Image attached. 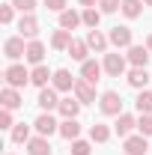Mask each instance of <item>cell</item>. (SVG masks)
Returning a JSON list of instances; mask_svg holds the SVG:
<instances>
[{
  "mask_svg": "<svg viewBox=\"0 0 152 155\" xmlns=\"http://www.w3.org/2000/svg\"><path fill=\"white\" fill-rule=\"evenodd\" d=\"M98 107H101V114H104V116H119V114H122V98H119V93H114V90L101 93Z\"/></svg>",
  "mask_w": 152,
  "mask_h": 155,
  "instance_id": "6da1fadb",
  "label": "cell"
},
{
  "mask_svg": "<svg viewBox=\"0 0 152 155\" xmlns=\"http://www.w3.org/2000/svg\"><path fill=\"white\" fill-rule=\"evenodd\" d=\"M3 78H6V87H15V90H18V87H24V84L30 81V72H27L24 66H18V63H12V66L3 72Z\"/></svg>",
  "mask_w": 152,
  "mask_h": 155,
  "instance_id": "7a4b0ae2",
  "label": "cell"
},
{
  "mask_svg": "<svg viewBox=\"0 0 152 155\" xmlns=\"http://www.w3.org/2000/svg\"><path fill=\"white\" fill-rule=\"evenodd\" d=\"M122 149H125V155H146L149 152V143H146L143 134H128L125 143H122Z\"/></svg>",
  "mask_w": 152,
  "mask_h": 155,
  "instance_id": "3957f363",
  "label": "cell"
},
{
  "mask_svg": "<svg viewBox=\"0 0 152 155\" xmlns=\"http://www.w3.org/2000/svg\"><path fill=\"white\" fill-rule=\"evenodd\" d=\"M36 104L45 110V114H51L54 107H60V98H57V90L54 87H42L39 90V98H36Z\"/></svg>",
  "mask_w": 152,
  "mask_h": 155,
  "instance_id": "277c9868",
  "label": "cell"
},
{
  "mask_svg": "<svg viewBox=\"0 0 152 155\" xmlns=\"http://www.w3.org/2000/svg\"><path fill=\"white\" fill-rule=\"evenodd\" d=\"M51 87L57 90V93H69V90H75V78L69 69H57L54 78H51Z\"/></svg>",
  "mask_w": 152,
  "mask_h": 155,
  "instance_id": "5b68a950",
  "label": "cell"
},
{
  "mask_svg": "<svg viewBox=\"0 0 152 155\" xmlns=\"http://www.w3.org/2000/svg\"><path fill=\"white\" fill-rule=\"evenodd\" d=\"M75 98L81 101V104H90V101H95V84H90V81H75Z\"/></svg>",
  "mask_w": 152,
  "mask_h": 155,
  "instance_id": "8992f818",
  "label": "cell"
},
{
  "mask_svg": "<svg viewBox=\"0 0 152 155\" xmlns=\"http://www.w3.org/2000/svg\"><path fill=\"white\" fill-rule=\"evenodd\" d=\"M3 51H6V57H9V60H21V57H27V48H24V36H12V39H6Z\"/></svg>",
  "mask_w": 152,
  "mask_h": 155,
  "instance_id": "52a82bcc",
  "label": "cell"
},
{
  "mask_svg": "<svg viewBox=\"0 0 152 155\" xmlns=\"http://www.w3.org/2000/svg\"><path fill=\"white\" fill-rule=\"evenodd\" d=\"M149 57H152V51H149V48H143V45H131V48H128V63L137 66V69H146Z\"/></svg>",
  "mask_w": 152,
  "mask_h": 155,
  "instance_id": "ba28073f",
  "label": "cell"
},
{
  "mask_svg": "<svg viewBox=\"0 0 152 155\" xmlns=\"http://www.w3.org/2000/svg\"><path fill=\"white\" fill-rule=\"evenodd\" d=\"M101 66H104L107 75L119 78L122 72H125V57H122V54H104V63H101Z\"/></svg>",
  "mask_w": 152,
  "mask_h": 155,
  "instance_id": "9c48e42d",
  "label": "cell"
},
{
  "mask_svg": "<svg viewBox=\"0 0 152 155\" xmlns=\"http://www.w3.org/2000/svg\"><path fill=\"white\" fill-rule=\"evenodd\" d=\"M33 125H36V131H39L42 137H51L54 131H60V122H57V119H54L51 114H42L36 122H33Z\"/></svg>",
  "mask_w": 152,
  "mask_h": 155,
  "instance_id": "30bf717a",
  "label": "cell"
},
{
  "mask_svg": "<svg viewBox=\"0 0 152 155\" xmlns=\"http://www.w3.org/2000/svg\"><path fill=\"white\" fill-rule=\"evenodd\" d=\"M107 39H111L114 48H131V30L128 27H114Z\"/></svg>",
  "mask_w": 152,
  "mask_h": 155,
  "instance_id": "8fae6325",
  "label": "cell"
},
{
  "mask_svg": "<svg viewBox=\"0 0 152 155\" xmlns=\"http://www.w3.org/2000/svg\"><path fill=\"white\" fill-rule=\"evenodd\" d=\"M104 72V66H98L95 60H87V63H81V78L84 81H90V84H98V75Z\"/></svg>",
  "mask_w": 152,
  "mask_h": 155,
  "instance_id": "7c38bea8",
  "label": "cell"
},
{
  "mask_svg": "<svg viewBox=\"0 0 152 155\" xmlns=\"http://www.w3.org/2000/svg\"><path fill=\"white\" fill-rule=\"evenodd\" d=\"M0 101H3V107H6V110H15V107H21V104H24L15 87H3V93H0Z\"/></svg>",
  "mask_w": 152,
  "mask_h": 155,
  "instance_id": "4fadbf2b",
  "label": "cell"
},
{
  "mask_svg": "<svg viewBox=\"0 0 152 155\" xmlns=\"http://www.w3.org/2000/svg\"><path fill=\"white\" fill-rule=\"evenodd\" d=\"M27 152L30 155H51V143H48V137H30L27 140Z\"/></svg>",
  "mask_w": 152,
  "mask_h": 155,
  "instance_id": "5bb4252c",
  "label": "cell"
},
{
  "mask_svg": "<svg viewBox=\"0 0 152 155\" xmlns=\"http://www.w3.org/2000/svg\"><path fill=\"white\" fill-rule=\"evenodd\" d=\"M134 125H137V119H134L131 114H119V116H116V125H114V128H116V134H119V137H128Z\"/></svg>",
  "mask_w": 152,
  "mask_h": 155,
  "instance_id": "9a60e30c",
  "label": "cell"
},
{
  "mask_svg": "<svg viewBox=\"0 0 152 155\" xmlns=\"http://www.w3.org/2000/svg\"><path fill=\"white\" fill-rule=\"evenodd\" d=\"M78 24H84V15H78L75 9H66V12H60V27H63V30H75Z\"/></svg>",
  "mask_w": 152,
  "mask_h": 155,
  "instance_id": "2e32d148",
  "label": "cell"
},
{
  "mask_svg": "<svg viewBox=\"0 0 152 155\" xmlns=\"http://www.w3.org/2000/svg\"><path fill=\"white\" fill-rule=\"evenodd\" d=\"M18 30H21V36H36L39 33V21H36V15H21V21H18Z\"/></svg>",
  "mask_w": 152,
  "mask_h": 155,
  "instance_id": "e0dca14e",
  "label": "cell"
},
{
  "mask_svg": "<svg viewBox=\"0 0 152 155\" xmlns=\"http://www.w3.org/2000/svg\"><path fill=\"white\" fill-rule=\"evenodd\" d=\"M87 45H90L93 51H98V54H104V51H107V45H111V39L101 36L98 30H90V36H87Z\"/></svg>",
  "mask_w": 152,
  "mask_h": 155,
  "instance_id": "ac0fdd59",
  "label": "cell"
},
{
  "mask_svg": "<svg viewBox=\"0 0 152 155\" xmlns=\"http://www.w3.org/2000/svg\"><path fill=\"white\" fill-rule=\"evenodd\" d=\"M87 51H90V45H87V42L72 39V45H69V57H72V60H78V63H87Z\"/></svg>",
  "mask_w": 152,
  "mask_h": 155,
  "instance_id": "d6986e66",
  "label": "cell"
},
{
  "mask_svg": "<svg viewBox=\"0 0 152 155\" xmlns=\"http://www.w3.org/2000/svg\"><path fill=\"white\" fill-rule=\"evenodd\" d=\"M128 84H131L134 90H143V87L149 84V72H146V69H137V66H134L131 72H128Z\"/></svg>",
  "mask_w": 152,
  "mask_h": 155,
  "instance_id": "ffe728a7",
  "label": "cell"
},
{
  "mask_svg": "<svg viewBox=\"0 0 152 155\" xmlns=\"http://www.w3.org/2000/svg\"><path fill=\"white\" fill-rule=\"evenodd\" d=\"M51 45H54L57 51H69V45H72V30H63V27H60L57 33L51 36Z\"/></svg>",
  "mask_w": 152,
  "mask_h": 155,
  "instance_id": "44dd1931",
  "label": "cell"
},
{
  "mask_svg": "<svg viewBox=\"0 0 152 155\" xmlns=\"http://www.w3.org/2000/svg\"><path fill=\"white\" fill-rule=\"evenodd\" d=\"M27 60H30L33 66H42V60H45V45L33 39V42L27 45Z\"/></svg>",
  "mask_w": 152,
  "mask_h": 155,
  "instance_id": "7402d4cb",
  "label": "cell"
},
{
  "mask_svg": "<svg viewBox=\"0 0 152 155\" xmlns=\"http://www.w3.org/2000/svg\"><path fill=\"white\" fill-rule=\"evenodd\" d=\"M57 110L66 116V119H75L78 110H81V101H78V98H75V101H72V98H60V107H57Z\"/></svg>",
  "mask_w": 152,
  "mask_h": 155,
  "instance_id": "603a6c76",
  "label": "cell"
},
{
  "mask_svg": "<svg viewBox=\"0 0 152 155\" xmlns=\"http://www.w3.org/2000/svg\"><path fill=\"white\" fill-rule=\"evenodd\" d=\"M60 134L66 137V140H78V134H81L78 119H63V122H60Z\"/></svg>",
  "mask_w": 152,
  "mask_h": 155,
  "instance_id": "cb8c5ba5",
  "label": "cell"
},
{
  "mask_svg": "<svg viewBox=\"0 0 152 155\" xmlns=\"http://www.w3.org/2000/svg\"><path fill=\"white\" fill-rule=\"evenodd\" d=\"M51 78H54V75H51L45 66H36V69L30 72V84H36L39 90H42V87H48V81H51Z\"/></svg>",
  "mask_w": 152,
  "mask_h": 155,
  "instance_id": "d4e9b609",
  "label": "cell"
},
{
  "mask_svg": "<svg viewBox=\"0 0 152 155\" xmlns=\"http://www.w3.org/2000/svg\"><path fill=\"white\" fill-rule=\"evenodd\" d=\"M134 107H137L140 114H152V93H149V90H140V93H137Z\"/></svg>",
  "mask_w": 152,
  "mask_h": 155,
  "instance_id": "484cf974",
  "label": "cell"
},
{
  "mask_svg": "<svg viewBox=\"0 0 152 155\" xmlns=\"http://www.w3.org/2000/svg\"><path fill=\"white\" fill-rule=\"evenodd\" d=\"M81 15H84V24H87L90 30H98V21H101V12H98L95 6H87V9L81 12Z\"/></svg>",
  "mask_w": 152,
  "mask_h": 155,
  "instance_id": "4316f807",
  "label": "cell"
},
{
  "mask_svg": "<svg viewBox=\"0 0 152 155\" xmlns=\"http://www.w3.org/2000/svg\"><path fill=\"white\" fill-rule=\"evenodd\" d=\"M90 137H93L95 143H107V140H111V128L101 125V122H95L93 128H90Z\"/></svg>",
  "mask_w": 152,
  "mask_h": 155,
  "instance_id": "83f0119b",
  "label": "cell"
},
{
  "mask_svg": "<svg viewBox=\"0 0 152 155\" xmlns=\"http://www.w3.org/2000/svg\"><path fill=\"white\" fill-rule=\"evenodd\" d=\"M143 9V0H122V15L125 18H137Z\"/></svg>",
  "mask_w": 152,
  "mask_h": 155,
  "instance_id": "f1b7e54d",
  "label": "cell"
},
{
  "mask_svg": "<svg viewBox=\"0 0 152 155\" xmlns=\"http://www.w3.org/2000/svg\"><path fill=\"white\" fill-rule=\"evenodd\" d=\"M30 140V128L24 125V122H18L15 128H12V143H27Z\"/></svg>",
  "mask_w": 152,
  "mask_h": 155,
  "instance_id": "f546056e",
  "label": "cell"
},
{
  "mask_svg": "<svg viewBox=\"0 0 152 155\" xmlns=\"http://www.w3.org/2000/svg\"><path fill=\"white\" fill-rule=\"evenodd\" d=\"M12 6H15V9H21V15H33L36 0H12Z\"/></svg>",
  "mask_w": 152,
  "mask_h": 155,
  "instance_id": "4dcf8cb0",
  "label": "cell"
},
{
  "mask_svg": "<svg viewBox=\"0 0 152 155\" xmlns=\"http://www.w3.org/2000/svg\"><path fill=\"white\" fill-rule=\"evenodd\" d=\"M137 128H140L143 137H152V114H143V119L137 122Z\"/></svg>",
  "mask_w": 152,
  "mask_h": 155,
  "instance_id": "1f68e13d",
  "label": "cell"
},
{
  "mask_svg": "<svg viewBox=\"0 0 152 155\" xmlns=\"http://www.w3.org/2000/svg\"><path fill=\"white\" fill-rule=\"evenodd\" d=\"M90 143L87 140H72V155H90Z\"/></svg>",
  "mask_w": 152,
  "mask_h": 155,
  "instance_id": "d6a6232c",
  "label": "cell"
},
{
  "mask_svg": "<svg viewBox=\"0 0 152 155\" xmlns=\"http://www.w3.org/2000/svg\"><path fill=\"white\" fill-rule=\"evenodd\" d=\"M98 6H101V12H116V9H122V0H98Z\"/></svg>",
  "mask_w": 152,
  "mask_h": 155,
  "instance_id": "836d02e7",
  "label": "cell"
},
{
  "mask_svg": "<svg viewBox=\"0 0 152 155\" xmlns=\"http://www.w3.org/2000/svg\"><path fill=\"white\" fill-rule=\"evenodd\" d=\"M12 9H15L12 3H3V6H0V21H3V24H12Z\"/></svg>",
  "mask_w": 152,
  "mask_h": 155,
  "instance_id": "e575fe53",
  "label": "cell"
},
{
  "mask_svg": "<svg viewBox=\"0 0 152 155\" xmlns=\"http://www.w3.org/2000/svg\"><path fill=\"white\" fill-rule=\"evenodd\" d=\"M0 128H15L12 125V110H6V107L0 110Z\"/></svg>",
  "mask_w": 152,
  "mask_h": 155,
  "instance_id": "d590c367",
  "label": "cell"
},
{
  "mask_svg": "<svg viewBox=\"0 0 152 155\" xmlns=\"http://www.w3.org/2000/svg\"><path fill=\"white\" fill-rule=\"evenodd\" d=\"M45 6L51 12H66V0H45Z\"/></svg>",
  "mask_w": 152,
  "mask_h": 155,
  "instance_id": "8d00e7d4",
  "label": "cell"
},
{
  "mask_svg": "<svg viewBox=\"0 0 152 155\" xmlns=\"http://www.w3.org/2000/svg\"><path fill=\"white\" fill-rule=\"evenodd\" d=\"M81 3H84V6H95L98 0H81Z\"/></svg>",
  "mask_w": 152,
  "mask_h": 155,
  "instance_id": "74e56055",
  "label": "cell"
},
{
  "mask_svg": "<svg viewBox=\"0 0 152 155\" xmlns=\"http://www.w3.org/2000/svg\"><path fill=\"white\" fill-rule=\"evenodd\" d=\"M146 48H149V51H152V33H149V39H146Z\"/></svg>",
  "mask_w": 152,
  "mask_h": 155,
  "instance_id": "f35d334b",
  "label": "cell"
},
{
  "mask_svg": "<svg viewBox=\"0 0 152 155\" xmlns=\"http://www.w3.org/2000/svg\"><path fill=\"white\" fill-rule=\"evenodd\" d=\"M143 3H146V6H152V0H143Z\"/></svg>",
  "mask_w": 152,
  "mask_h": 155,
  "instance_id": "ab89813d",
  "label": "cell"
},
{
  "mask_svg": "<svg viewBox=\"0 0 152 155\" xmlns=\"http://www.w3.org/2000/svg\"><path fill=\"white\" fill-rule=\"evenodd\" d=\"M9 155H12V152H9Z\"/></svg>",
  "mask_w": 152,
  "mask_h": 155,
  "instance_id": "60d3db41",
  "label": "cell"
}]
</instances>
